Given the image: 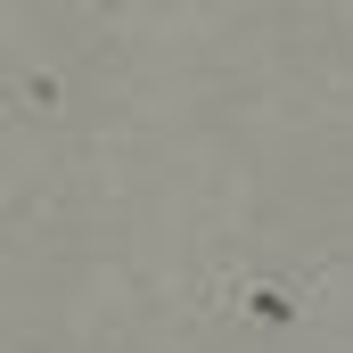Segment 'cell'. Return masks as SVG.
<instances>
[{
  "label": "cell",
  "instance_id": "1",
  "mask_svg": "<svg viewBox=\"0 0 353 353\" xmlns=\"http://www.w3.org/2000/svg\"><path fill=\"white\" fill-rule=\"evenodd\" d=\"M205 304L214 312H230V321H255V329H296L312 304H321V279H304V271H263V263H247V271H222L214 288H205Z\"/></svg>",
  "mask_w": 353,
  "mask_h": 353
},
{
  "label": "cell",
  "instance_id": "2",
  "mask_svg": "<svg viewBox=\"0 0 353 353\" xmlns=\"http://www.w3.org/2000/svg\"><path fill=\"white\" fill-rule=\"evenodd\" d=\"M17 90H25L33 107H58V74H17Z\"/></svg>",
  "mask_w": 353,
  "mask_h": 353
}]
</instances>
